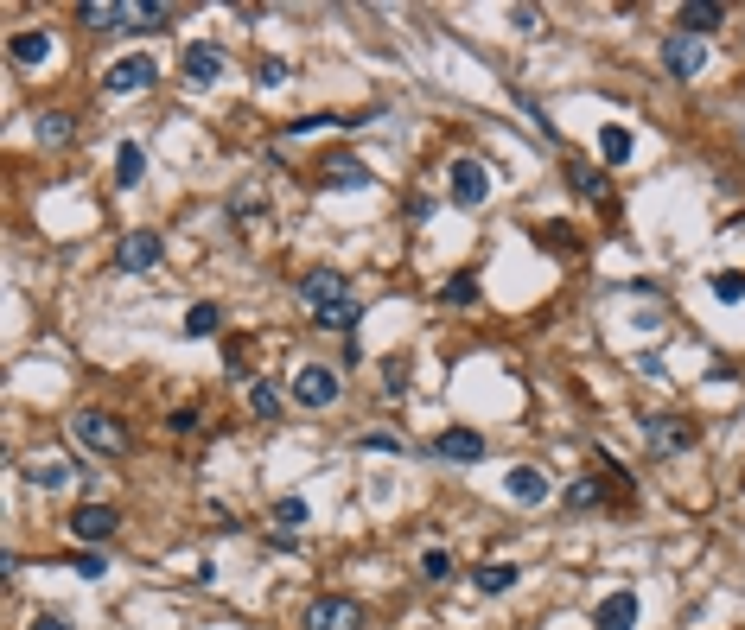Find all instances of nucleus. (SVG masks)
I'll return each instance as SVG.
<instances>
[{
	"label": "nucleus",
	"mask_w": 745,
	"mask_h": 630,
	"mask_svg": "<svg viewBox=\"0 0 745 630\" xmlns=\"http://www.w3.org/2000/svg\"><path fill=\"white\" fill-rule=\"evenodd\" d=\"M300 306L325 325V319H338V312H344V306H357V300H351V280H344L338 268H313V274L300 280Z\"/></svg>",
	"instance_id": "1"
},
{
	"label": "nucleus",
	"mask_w": 745,
	"mask_h": 630,
	"mask_svg": "<svg viewBox=\"0 0 745 630\" xmlns=\"http://www.w3.org/2000/svg\"><path fill=\"white\" fill-rule=\"evenodd\" d=\"M71 433H77V446L102 452V459H121V452H128V427H121L115 414H102V408H83L71 420Z\"/></svg>",
	"instance_id": "2"
},
{
	"label": "nucleus",
	"mask_w": 745,
	"mask_h": 630,
	"mask_svg": "<svg viewBox=\"0 0 745 630\" xmlns=\"http://www.w3.org/2000/svg\"><path fill=\"white\" fill-rule=\"evenodd\" d=\"M338 395H344V382L332 363H300V376H293V401L300 408H338Z\"/></svg>",
	"instance_id": "3"
},
{
	"label": "nucleus",
	"mask_w": 745,
	"mask_h": 630,
	"mask_svg": "<svg viewBox=\"0 0 745 630\" xmlns=\"http://www.w3.org/2000/svg\"><path fill=\"white\" fill-rule=\"evenodd\" d=\"M663 70L675 83H695L707 70V39H695V32H669V39H663Z\"/></svg>",
	"instance_id": "4"
},
{
	"label": "nucleus",
	"mask_w": 745,
	"mask_h": 630,
	"mask_svg": "<svg viewBox=\"0 0 745 630\" xmlns=\"http://www.w3.org/2000/svg\"><path fill=\"white\" fill-rule=\"evenodd\" d=\"M160 255H166L160 230H128V236L115 242V268H121V274H147V268H160Z\"/></svg>",
	"instance_id": "5"
},
{
	"label": "nucleus",
	"mask_w": 745,
	"mask_h": 630,
	"mask_svg": "<svg viewBox=\"0 0 745 630\" xmlns=\"http://www.w3.org/2000/svg\"><path fill=\"white\" fill-rule=\"evenodd\" d=\"M306 630H363V605L357 599H313L300 611Z\"/></svg>",
	"instance_id": "6"
},
{
	"label": "nucleus",
	"mask_w": 745,
	"mask_h": 630,
	"mask_svg": "<svg viewBox=\"0 0 745 630\" xmlns=\"http://www.w3.org/2000/svg\"><path fill=\"white\" fill-rule=\"evenodd\" d=\"M644 446L656 452V459H669V452H688V446H695V427H688L682 414H656V420H644Z\"/></svg>",
	"instance_id": "7"
},
{
	"label": "nucleus",
	"mask_w": 745,
	"mask_h": 630,
	"mask_svg": "<svg viewBox=\"0 0 745 630\" xmlns=\"http://www.w3.org/2000/svg\"><path fill=\"white\" fill-rule=\"evenodd\" d=\"M504 490H510V503H523V510H542V503L554 497L548 471H535V465H510L504 471Z\"/></svg>",
	"instance_id": "8"
},
{
	"label": "nucleus",
	"mask_w": 745,
	"mask_h": 630,
	"mask_svg": "<svg viewBox=\"0 0 745 630\" xmlns=\"http://www.w3.org/2000/svg\"><path fill=\"white\" fill-rule=\"evenodd\" d=\"M153 77H160L153 58H121V64H109L102 90H109V96H134V90H153Z\"/></svg>",
	"instance_id": "9"
},
{
	"label": "nucleus",
	"mask_w": 745,
	"mask_h": 630,
	"mask_svg": "<svg viewBox=\"0 0 745 630\" xmlns=\"http://www.w3.org/2000/svg\"><path fill=\"white\" fill-rule=\"evenodd\" d=\"M453 204H465V210H478L484 198H491V172H484L478 160H453Z\"/></svg>",
	"instance_id": "10"
},
{
	"label": "nucleus",
	"mask_w": 745,
	"mask_h": 630,
	"mask_svg": "<svg viewBox=\"0 0 745 630\" xmlns=\"http://www.w3.org/2000/svg\"><path fill=\"white\" fill-rule=\"evenodd\" d=\"M433 459H446V465H478V459H484V433H472V427H446L440 440H433Z\"/></svg>",
	"instance_id": "11"
},
{
	"label": "nucleus",
	"mask_w": 745,
	"mask_h": 630,
	"mask_svg": "<svg viewBox=\"0 0 745 630\" xmlns=\"http://www.w3.org/2000/svg\"><path fill=\"white\" fill-rule=\"evenodd\" d=\"M115 529H121V516L109 510V503H77V510H71V535L90 541V548H96L102 535H115Z\"/></svg>",
	"instance_id": "12"
},
{
	"label": "nucleus",
	"mask_w": 745,
	"mask_h": 630,
	"mask_svg": "<svg viewBox=\"0 0 745 630\" xmlns=\"http://www.w3.org/2000/svg\"><path fill=\"white\" fill-rule=\"evenodd\" d=\"M593 624H599V630H637V592H631V586L605 592L599 611H593Z\"/></svg>",
	"instance_id": "13"
},
{
	"label": "nucleus",
	"mask_w": 745,
	"mask_h": 630,
	"mask_svg": "<svg viewBox=\"0 0 745 630\" xmlns=\"http://www.w3.org/2000/svg\"><path fill=\"white\" fill-rule=\"evenodd\" d=\"M319 185H325V191H363V185H376V179H370V166H363V160L338 153V160L319 166Z\"/></svg>",
	"instance_id": "14"
},
{
	"label": "nucleus",
	"mask_w": 745,
	"mask_h": 630,
	"mask_svg": "<svg viewBox=\"0 0 745 630\" xmlns=\"http://www.w3.org/2000/svg\"><path fill=\"white\" fill-rule=\"evenodd\" d=\"M7 58L20 64V70L45 64V58H51V32H32V26H20V32H13V39H7Z\"/></svg>",
	"instance_id": "15"
},
{
	"label": "nucleus",
	"mask_w": 745,
	"mask_h": 630,
	"mask_svg": "<svg viewBox=\"0 0 745 630\" xmlns=\"http://www.w3.org/2000/svg\"><path fill=\"white\" fill-rule=\"evenodd\" d=\"M223 64H230V58H223V45H192V51H185V77H192L198 90L223 77Z\"/></svg>",
	"instance_id": "16"
},
{
	"label": "nucleus",
	"mask_w": 745,
	"mask_h": 630,
	"mask_svg": "<svg viewBox=\"0 0 745 630\" xmlns=\"http://www.w3.org/2000/svg\"><path fill=\"white\" fill-rule=\"evenodd\" d=\"M726 20V7H714V0H688L682 13H675V32H695V39H707Z\"/></svg>",
	"instance_id": "17"
},
{
	"label": "nucleus",
	"mask_w": 745,
	"mask_h": 630,
	"mask_svg": "<svg viewBox=\"0 0 745 630\" xmlns=\"http://www.w3.org/2000/svg\"><path fill=\"white\" fill-rule=\"evenodd\" d=\"M631 153H637L631 128H618V121H605V128H599V166H625Z\"/></svg>",
	"instance_id": "18"
},
{
	"label": "nucleus",
	"mask_w": 745,
	"mask_h": 630,
	"mask_svg": "<svg viewBox=\"0 0 745 630\" xmlns=\"http://www.w3.org/2000/svg\"><path fill=\"white\" fill-rule=\"evenodd\" d=\"M172 7L166 0H147V7H121V32H166Z\"/></svg>",
	"instance_id": "19"
},
{
	"label": "nucleus",
	"mask_w": 745,
	"mask_h": 630,
	"mask_svg": "<svg viewBox=\"0 0 745 630\" xmlns=\"http://www.w3.org/2000/svg\"><path fill=\"white\" fill-rule=\"evenodd\" d=\"M141 172H147L141 140H121V147H115V185H121V191H134V185H141Z\"/></svg>",
	"instance_id": "20"
},
{
	"label": "nucleus",
	"mask_w": 745,
	"mask_h": 630,
	"mask_svg": "<svg viewBox=\"0 0 745 630\" xmlns=\"http://www.w3.org/2000/svg\"><path fill=\"white\" fill-rule=\"evenodd\" d=\"M516 580H523V573H516L510 560H484V567H472V586H478V592H491V599H497V592H510Z\"/></svg>",
	"instance_id": "21"
},
{
	"label": "nucleus",
	"mask_w": 745,
	"mask_h": 630,
	"mask_svg": "<svg viewBox=\"0 0 745 630\" xmlns=\"http://www.w3.org/2000/svg\"><path fill=\"white\" fill-rule=\"evenodd\" d=\"M440 306H478V274L459 268L453 280H440Z\"/></svg>",
	"instance_id": "22"
},
{
	"label": "nucleus",
	"mask_w": 745,
	"mask_h": 630,
	"mask_svg": "<svg viewBox=\"0 0 745 630\" xmlns=\"http://www.w3.org/2000/svg\"><path fill=\"white\" fill-rule=\"evenodd\" d=\"M77 20L83 26H102V32H121V7H115V0H83Z\"/></svg>",
	"instance_id": "23"
},
{
	"label": "nucleus",
	"mask_w": 745,
	"mask_h": 630,
	"mask_svg": "<svg viewBox=\"0 0 745 630\" xmlns=\"http://www.w3.org/2000/svg\"><path fill=\"white\" fill-rule=\"evenodd\" d=\"M217 325H223V306H211V300H198L192 312H185V338H211Z\"/></svg>",
	"instance_id": "24"
},
{
	"label": "nucleus",
	"mask_w": 745,
	"mask_h": 630,
	"mask_svg": "<svg viewBox=\"0 0 745 630\" xmlns=\"http://www.w3.org/2000/svg\"><path fill=\"white\" fill-rule=\"evenodd\" d=\"M26 478H32V484H45V490H64V484H71V465H64V459H32V465H26Z\"/></svg>",
	"instance_id": "25"
},
{
	"label": "nucleus",
	"mask_w": 745,
	"mask_h": 630,
	"mask_svg": "<svg viewBox=\"0 0 745 630\" xmlns=\"http://www.w3.org/2000/svg\"><path fill=\"white\" fill-rule=\"evenodd\" d=\"M567 179H574V191H580V198H605V166H586V160H574V166H567Z\"/></svg>",
	"instance_id": "26"
},
{
	"label": "nucleus",
	"mask_w": 745,
	"mask_h": 630,
	"mask_svg": "<svg viewBox=\"0 0 745 630\" xmlns=\"http://www.w3.org/2000/svg\"><path fill=\"white\" fill-rule=\"evenodd\" d=\"M421 580H453V554H446V548H427V554H421Z\"/></svg>",
	"instance_id": "27"
},
{
	"label": "nucleus",
	"mask_w": 745,
	"mask_h": 630,
	"mask_svg": "<svg viewBox=\"0 0 745 630\" xmlns=\"http://www.w3.org/2000/svg\"><path fill=\"white\" fill-rule=\"evenodd\" d=\"M274 522H281V529H306V503L300 497H274Z\"/></svg>",
	"instance_id": "28"
},
{
	"label": "nucleus",
	"mask_w": 745,
	"mask_h": 630,
	"mask_svg": "<svg viewBox=\"0 0 745 630\" xmlns=\"http://www.w3.org/2000/svg\"><path fill=\"white\" fill-rule=\"evenodd\" d=\"M249 408L262 414V420H274V414H281V395H274L268 382H249Z\"/></svg>",
	"instance_id": "29"
},
{
	"label": "nucleus",
	"mask_w": 745,
	"mask_h": 630,
	"mask_svg": "<svg viewBox=\"0 0 745 630\" xmlns=\"http://www.w3.org/2000/svg\"><path fill=\"white\" fill-rule=\"evenodd\" d=\"M599 497H605V484H599V478H574V490H567V503H574V510H593Z\"/></svg>",
	"instance_id": "30"
},
{
	"label": "nucleus",
	"mask_w": 745,
	"mask_h": 630,
	"mask_svg": "<svg viewBox=\"0 0 745 630\" xmlns=\"http://www.w3.org/2000/svg\"><path fill=\"white\" fill-rule=\"evenodd\" d=\"M71 567L83 573V580H102V573H109V554H102V548H83V554L71 560Z\"/></svg>",
	"instance_id": "31"
},
{
	"label": "nucleus",
	"mask_w": 745,
	"mask_h": 630,
	"mask_svg": "<svg viewBox=\"0 0 745 630\" xmlns=\"http://www.w3.org/2000/svg\"><path fill=\"white\" fill-rule=\"evenodd\" d=\"M714 293H720L726 306H739V300H745V274H733V268H726V274H714Z\"/></svg>",
	"instance_id": "32"
},
{
	"label": "nucleus",
	"mask_w": 745,
	"mask_h": 630,
	"mask_svg": "<svg viewBox=\"0 0 745 630\" xmlns=\"http://www.w3.org/2000/svg\"><path fill=\"white\" fill-rule=\"evenodd\" d=\"M255 83H262V90H281V83H287V64H281V58H262V64H255Z\"/></svg>",
	"instance_id": "33"
},
{
	"label": "nucleus",
	"mask_w": 745,
	"mask_h": 630,
	"mask_svg": "<svg viewBox=\"0 0 745 630\" xmlns=\"http://www.w3.org/2000/svg\"><path fill=\"white\" fill-rule=\"evenodd\" d=\"M39 140L64 147V140H71V115H45V121H39Z\"/></svg>",
	"instance_id": "34"
},
{
	"label": "nucleus",
	"mask_w": 745,
	"mask_h": 630,
	"mask_svg": "<svg viewBox=\"0 0 745 630\" xmlns=\"http://www.w3.org/2000/svg\"><path fill=\"white\" fill-rule=\"evenodd\" d=\"M357 446H363V452H408V446H402V433H383V427H376V433H363Z\"/></svg>",
	"instance_id": "35"
},
{
	"label": "nucleus",
	"mask_w": 745,
	"mask_h": 630,
	"mask_svg": "<svg viewBox=\"0 0 745 630\" xmlns=\"http://www.w3.org/2000/svg\"><path fill=\"white\" fill-rule=\"evenodd\" d=\"M319 128H332V115H300L287 134H319Z\"/></svg>",
	"instance_id": "36"
},
{
	"label": "nucleus",
	"mask_w": 745,
	"mask_h": 630,
	"mask_svg": "<svg viewBox=\"0 0 745 630\" xmlns=\"http://www.w3.org/2000/svg\"><path fill=\"white\" fill-rule=\"evenodd\" d=\"M32 630H77V624H71V618H39Z\"/></svg>",
	"instance_id": "37"
}]
</instances>
